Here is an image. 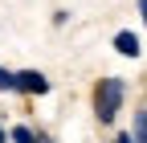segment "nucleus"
<instances>
[{"mask_svg":"<svg viewBox=\"0 0 147 143\" xmlns=\"http://www.w3.org/2000/svg\"><path fill=\"white\" fill-rule=\"evenodd\" d=\"M123 98H127V82L123 78H102L98 90H94V115H98V123H115V115L123 111Z\"/></svg>","mask_w":147,"mask_h":143,"instance_id":"f257e3e1","label":"nucleus"},{"mask_svg":"<svg viewBox=\"0 0 147 143\" xmlns=\"http://www.w3.org/2000/svg\"><path fill=\"white\" fill-rule=\"evenodd\" d=\"M135 143H147V111H135Z\"/></svg>","mask_w":147,"mask_h":143,"instance_id":"20e7f679","label":"nucleus"},{"mask_svg":"<svg viewBox=\"0 0 147 143\" xmlns=\"http://www.w3.org/2000/svg\"><path fill=\"white\" fill-rule=\"evenodd\" d=\"M37 139H41V135H33L29 127H16L12 131V143H37Z\"/></svg>","mask_w":147,"mask_h":143,"instance_id":"39448f33","label":"nucleus"},{"mask_svg":"<svg viewBox=\"0 0 147 143\" xmlns=\"http://www.w3.org/2000/svg\"><path fill=\"white\" fill-rule=\"evenodd\" d=\"M0 143H4V127H0Z\"/></svg>","mask_w":147,"mask_h":143,"instance_id":"6e6552de","label":"nucleus"},{"mask_svg":"<svg viewBox=\"0 0 147 143\" xmlns=\"http://www.w3.org/2000/svg\"><path fill=\"white\" fill-rule=\"evenodd\" d=\"M115 49L123 53V57H139V37H135V33H119V37H115Z\"/></svg>","mask_w":147,"mask_h":143,"instance_id":"7ed1b4c3","label":"nucleus"},{"mask_svg":"<svg viewBox=\"0 0 147 143\" xmlns=\"http://www.w3.org/2000/svg\"><path fill=\"white\" fill-rule=\"evenodd\" d=\"M139 12H143V21H147V0H139Z\"/></svg>","mask_w":147,"mask_h":143,"instance_id":"0eeeda50","label":"nucleus"},{"mask_svg":"<svg viewBox=\"0 0 147 143\" xmlns=\"http://www.w3.org/2000/svg\"><path fill=\"white\" fill-rule=\"evenodd\" d=\"M0 90H16V74L12 69H0Z\"/></svg>","mask_w":147,"mask_h":143,"instance_id":"423d86ee","label":"nucleus"},{"mask_svg":"<svg viewBox=\"0 0 147 143\" xmlns=\"http://www.w3.org/2000/svg\"><path fill=\"white\" fill-rule=\"evenodd\" d=\"M16 90H25V94H45L49 82H45V74H37V69H21V74H16Z\"/></svg>","mask_w":147,"mask_h":143,"instance_id":"f03ea898","label":"nucleus"}]
</instances>
